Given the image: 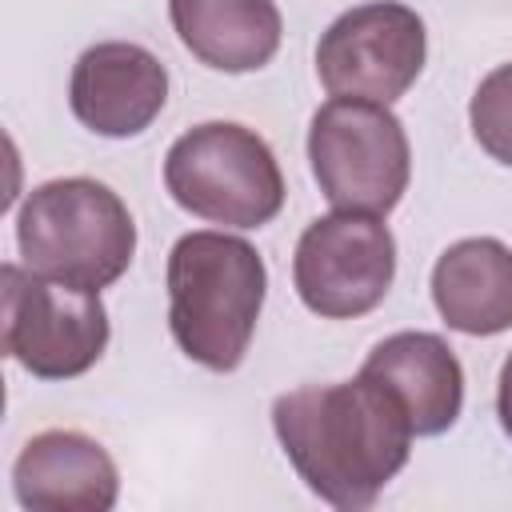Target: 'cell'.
I'll return each instance as SVG.
<instances>
[{
  "label": "cell",
  "instance_id": "cell-4",
  "mask_svg": "<svg viewBox=\"0 0 512 512\" xmlns=\"http://www.w3.org/2000/svg\"><path fill=\"white\" fill-rule=\"evenodd\" d=\"M168 196L224 228H264L284 208V172L268 140L236 120H208L172 140L164 156Z\"/></svg>",
  "mask_w": 512,
  "mask_h": 512
},
{
  "label": "cell",
  "instance_id": "cell-14",
  "mask_svg": "<svg viewBox=\"0 0 512 512\" xmlns=\"http://www.w3.org/2000/svg\"><path fill=\"white\" fill-rule=\"evenodd\" d=\"M476 144L504 168H512V64L492 68L468 104Z\"/></svg>",
  "mask_w": 512,
  "mask_h": 512
},
{
  "label": "cell",
  "instance_id": "cell-8",
  "mask_svg": "<svg viewBox=\"0 0 512 512\" xmlns=\"http://www.w3.org/2000/svg\"><path fill=\"white\" fill-rule=\"evenodd\" d=\"M396 276V240L380 216L332 212L312 220L292 256V284L308 312L356 320L372 312Z\"/></svg>",
  "mask_w": 512,
  "mask_h": 512
},
{
  "label": "cell",
  "instance_id": "cell-5",
  "mask_svg": "<svg viewBox=\"0 0 512 512\" xmlns=\"http://www.w3.org/2000/svg\"><path fill=\"white\" fill-rule=\"evenodd\" d=\"M308 160L336 212L388 216L412 176V148L388 104L332 96L308 128Z\"/></svg>",
  "mask_w": 512,
  "mask_h": 512
},
{
  "label": "cell",
  "instance_id": "cell-6",
  "mask_svg": "<svg viewBox=\"0 0 512 512\" xmlns=\"http://www.w3.org/2000/svg\"><path fill=\"white\" fill-rule=\"evenodd\" d=\"M4 352L36 380L84 376L108 348V312L100 292L48 280L28 264L0 268Z\"/></svg>",
  "mask_w": 512,
  "mask_h": 512
},
{
  "label": "cell",
  "instance_id": "cell-9",
  "mask_svg": "<svg viewBox=\"0 0 512 512\" xmlns=\"http://www.w3.org/2000/svg\"><path fill=\"white\" fill-rule=\"evenodd\" d=\"M72 116L108 140L140 136L168 104L164 64L132 40H104L80 52L68 80Z\"/></svg>",
  "mask_w": 512,
  "mask_h": 512
},
{
  "label": "cell",
  "instance_id": "cell-15",
  "mask_svg": "<svg viewBox=\"0 0 512 512\" xmlns=\"http://www.w3.org/2000/svg\"><path fill=\"white\" fill-rule=\"evenodd\" d=\"M496 416H500L504 436L512 440V352H508V360L500 364V380H496Z\"/></svg>",
  "mask_w": 512,
  "mask_h": 512
},
{
  "label": "cell",
  "instance_id": "cell-12",
  "mask_svg": "<svg viewBox=\"0 0 512 512\" xmlns=\"http://www.w3.org/2000/svg\"><path fill=\"white\" fill-rule=\"evenodd\" d=\"M432 304L452 332L500 336L512 328V248L496 236H468L440 252Z\"/></svg>",
  "mask_w": 512,
  "mask_h": 512
},
{
  "label": "cell",
  "instance_id": "cell-11",
  "mask_svg": "<svg viewBox=\"0 0 512 512\" xmlns=\"http://www.w3.org/2000/svg\"><path fill=\"white\" fill-rule=\"evenodd\" d=\"M364 376L380 380L400 408L416 436H440L460 420L464 408V368L444 336L436 332H392L384 336L368 360L360 364Z\"/></svg>",
  "mask_w": 512,
  "mask_h": 512
},
{
  "label": "cell",
  "instance_id": "cell-2",
  "mask_svg": "<svg viewBox=\"0 0 512 512\" xmlns=\"http://www.w3.org/2000/svg\"><path fill=\"white\" fill-rule=\"evenodd\" d=\"M268 268L244 236L188 232L168 252V328L188 360L236 372L248 356Z\"/></svg>",
  "mask_w": 512,
  "mask_h": 512
},
{
  "label": "cell",
  "instance_id": "cell-1",
  "mask_svg": "<svg viewBox=\"0 0 512 512\" xmlns=\"http://www.w3.org/2000/svg\"><path fill=\"white\" fill-rule=\"evenodd\" d=\"M272 432L308 492L344 512L368 508L388 488L416 436L400 400L364 372L276 396Z\"/></svg>",
  "mask_w": 512,
  "mask_h": 512
},
{
  "label": "cell",
  "instance_id": "cell-7",
  "mask_svg": "<svg viewBox=\"0 0 512 512\" xmlns=\"http://www.w3.org/2000/svg\"><path fill=\"white\" fill-rule=\"evenodd\" d=\"M428 56L424 20L400 0H368L340 12L316 44V76L328 96L392 104Z\"/></svg>",
  "mask_w": 512,
  "mask_h": 512
},
{
  "label": "cell",
  "instance_id": "cell-3",
  "mask_svg": "<svg viewBox=\"0 0 512 512\" xmlns=\"http://www.w3.org/2000/svg\"><path fill=\"white\" fill-rule=\"evenodd\" d=\"M16 248L32 272L100 292L128 272L136 256V220L108 184L64 176L24 196L16 212Z\"/></svg>",
  "mask_w": 512,
  "mask_h": 512
},
{
  "label": "cell",
  "instance_id": "cell-13",
  "mask_svg": "<svg viewBox=\"0 0 512 512\" xmlns=\"http://www.w3.org/2000/svg\"><path fill=\"white\" fill-rule=\"evenodd\" d=\"M180 44L216 72L264 68L284 36L276 0H168Z\"/></svg>",
  "mask_w": 512,
  "mask_h": 512
},
{
  "label": "cell",
  "instance_id": "cell-10",
  "mask_svg": "<svg viewBox=\"0 0 512 512\" xmlns=\"http://www.w3.org/2000/svg\"><path fill=\"white\" fill-rule=\"evenodd\" d=\"M12 492L28 512H108L120 496V472L100 440L52 428L20 448Z\"/></svg>",
  "mask_w": 512,
  "mask_h": 512
}]
</instances>
